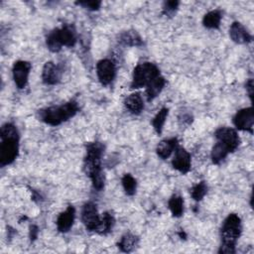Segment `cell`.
Instances as JSON below:
<instances>
[{"mask_svg":"<svg viewBox=\"0 0 254 254\" xmlns=\"http://www.w3.org/2000/svg\"><path fill=\"white\" fill-rule=\"evenodd\" d=\"M178 147V139L177 138H169L162 140L156 149L157 155L165 160L171 156V154L175 151V149Z\"/></svg>","mask_w":254,"mask_h":254,"instance_id":"cell-17","label":"cell"},{"mask_svg":"<svg viewBox=\"0 0 254 254\" xmlns=\"http://www.w3.org/2000/svg\"><path fill=\"white\" fill-rule=\"evenodd\" d=\"M114 223L115 219L112 213H110L109 211H105L102 213V216H100V223L96 232L101 235H106L112 230Z\"/></svg>","mask_w":254,"mask_h":254,"instance_id":"cell-22","label":"cell"},{"mask_svg":"<svg viewBox=\"0 0 254 254\" xmlns=\"http://www.w3.org/2000/svg\"><path fill=\"white\" fill-rule=\"evenodd\" d=\"M169 114V109L167 107H163L160 109V111H158V113L155 115V117L152 120V125L155 129V131L158 134H161L163 131V127L164 124L166 122V119L168 117Z\"/></svg>","mask_w":254,"mask_h":254,"instance_id":"cell-25","label":"cell"},{"mask_svg":"<svg viewBox=\"0 0 254 254\" xmlns=\"http://www.w3.org/2000/svg\"><path fill=\"white\" fill-rule=\"evenodd\" d=\"M229 150L228 148L222 144L221 142L217 141L214 146L212 147V150H211V154H210V157H211V161L213 164H219L221 161H223L226 156L229 154Z\"/></svg>","mask_w":254,"mask_h":254,"instance_id":"cell-23","label":"cell"},{"mask_svg":"<svg viewBox=\"0 0 254 254\" xmlns=\"http://www.w3.org/2000/svg\"><path fill=\"white\" fill-rule=\"evenodd\" d=\"M38 234H39V228L37 225L35 224H32L30 226V230H29V236H30V239L31 241H35L38 237Z\"/></svg>","mask_w":254,"mask_h":254,"instance_id":"cell-31","label":"cell"},{"mask_svg":"<svg viewBox=\"0 0 254 254\" xmlns=\"http://www.w3.org/2000/svg\"><path fill=\"white\" fill-rule=\"evenodd\" d=\"M253 123H254V115H253L252 107L240 109L233 116V124L238 130L247 131L252 134Z\"/></svg>","mask_w":254,"mask_h":254,"instance_id":"cell-10","label":"cell"},{"mask_svg":"<svg viewBox=\"0 0 254 254\" xmlns=\"http://www.w3.org/2000/svg\"><path fill=\"white\" fill-rule=\"evenodd\" d=\"M96 73L102 85L106 86L110 84L116 75L115 64L109 59L100 60L96 64Z\"/></svg>","mask_w":254,"mask_h":254,"instance_id":"cell-8","label":"cell"},{"mask_svg":"<svg viewBox=\"0 0 254 254\" xmlns=\"http://www.w3.org/2000/svg\"><path fill=\"white\" fill-rule=\"evenodd\" d=\"M229 36L236 44H248L252 41V36L239 22H233L229 29Z\"/></svg>","mask_w":254,"mask_h":254,"instance_id":"cell-15","label":"cell"},{"mask_svg":"<svg viewBox=\"0 0 254 254\" xmlns=\"http://www.w3.org/2000/svg\"><path fill=\"white\" fill-rule=\"evenodd\" d=\"M172 165L174 169L182 174H187L190 170V155L183 147H177L175 149V156L172 160Z\"/></svg>","mask_w":254,"mask_h":254,"instance_id":"cell-13","label":"cell"},{"mask_svg":"<svg viewBox=\"0 0 254 254\" xmlns=\"http://www.w3.org/2000/svg\"><path fill=\"white\" fill-rule=\"evenodd\" d=\"M75 4L79 5V6H82L83 8H86L90 11L98 10L101 6L100 1H78V2H75Z\"/></svg>","mask_w":254,"mask_h":254,"instance_id":"cell-30","label":"cell"},{"mask_svg":"<svg viewBox=\"0 0 254 254\" xmlns=\"http://www.w3.org/2000/svg\"><path fill=\"white\" fill-rule=\"evenodd\" d=\"M180 5L179 1L173 0V1H166L163 5V14L168 17H173L175 13L178 10V7Z\"/></svg>","mask_w":254,"mask_h":254,"instance_id":"cell-29","label":"cell"},{"mask_svg":"<svg viewBox=\"0 0 254 254\" xmlns=\"http://www.w3.org/2000/svg\"><path fill=\"white\" fill-rule=\"evenodd\" d=\"M0 137H1V139L8 138V137H19V133H18V130H17V128L14 124L5 123L1 127Z\"/></svg>","mask_w":254,"mask_h":254,"instance_id":"cell-28","label":"cell"},{"mask_svg":"<svg viewBox=\"0 0 254 254\" xmlns=\"http://www.w3.org/2000/svg\"><path fill=\"white\" fill-rule=\"evenodd\" d=\"M121 182H122V186H123V189H124L126 194H128V195L135 194L136 189H137V182L130 174H125L122 177Z\"/></svg>","mask_w":254,"mask_h":254,"instance_id":"cell-26","label":"cell"},{"mask_svg":"<svg viewBox=\"0 0 254 254\" xmlns=\"http://www.w3.org/2000/svg\"><path fill=\"white\" fill-rule=\"evenodd\" d=\"M63 68L53 62H47L42 71L43 82L47 85H55L61 81Z\"/></svg>","mask_w":254,"mask_h":254,"instance_id":"cell-12","label":"cell"},{"mask_svg":"<svg viewBox=\"0 0 254 254\" xmlns=\"http://www.w3.org/2000/svg\"><path fill=\"white\" fill-rule=\"evenodd\" d=\"M158 75H160V69L155 64L149 62L138 64L133 70V77L130 86L133 89L147 86V84Z\"/></svg>","mask_w":254,"mask_h":254,"instance_id":"cell-5","label":"cell"},{"mask_svg":"<svg viewBox=\"0 0 254 254\" xmlns=\"http://www.w3.org/2000/svg\"><path fill=\"white\" fill-rule=\"evenodd\" d=\"M179 235H180V237H182V238L184 237V239H185V237H186V234H185V232H184V231H183V232L181 231V232L179 233Z\"/></svg>","mask_w":254,"mask_h":254,"instance_id":"cell-33","label":"cell"},{"mask_svg":"<svg viewBox=\"0 0 254 254\" xmlns=\"http://www.w3.org/2000/svg\"><path fill=\"white\" fill-rule=\"evenodd\" d=\"M76 41V30L71 24H64L61 28L54 29L46 38L47 47L53 53L60 52L63 46L71 48L75 45Z\"/></svg>","mask_w":254,"mask_h":254,"instance_id":"cell-4","label":"cell"},{"mask_svg":"<svg viewBox=\"0 0 254 254\" xmlns=\"http://www.w3.org/2000/svg\"><path fill=\"white\" fill-rule=\"evenodd\" d=\"M206 192H207V186H206L205 182H203V181L195 184L190 189V195L196 201L201 200L203 198V196L206 194Z\"/></svg>","mask_w":254,"mask_h":254,"instance_id":"cell-27","label":"cell"},{"mask_svg":"<svg viewBox=\"0 0 254 254\" xmlns=\"http://www.w3.org/2000/svg\"><path fill=\"white\" fill-rule=\"evenodd\" d=\"M242 231L241 219L235 213H230L223 221L220 229L221 245L218 253L234 254L235 245Z\"/></svg>","mask_w":254,"mask_h":254,"instance_id":"cell-2","label":"cell"},{"mask_svg":"<svg viewBox=\"0 0 254 254\" xmlns=\"http://www.w3.org/2000/svg\"><path fill=\"white\" fill-rule=\"evenodd\" d=\"M246 90L248 91L249 97L252 100V96H253V80L251 78L248 79V81L246 82Z\"/></svg>","mask_w":254,"mask_h":254,"instance_id":"cell-32","label":"cell"},{"mask_svg":"<svg viewBox=\"0 0 254 254\" xmlns=\"http://www.w3.org/2000/svg\"><path fill=\"white\" fill-rule=\"evenodd\" d=\"M75 216V209L72 205H68L66 209L60 213V215L57 218V228L60 232L65 233L67 232L74 221Z\"/></svg>","mask_w":254,"mask_h":254,"instance_id":"cell-14","label":"cell"},{"mask_svg":"<svg viewBox=\"0 0 254 254\" xmlns=\"http://www.w3.org/2000/svg\"><path fill=\"white\" fill-rule=\"evenodd\" d=\"M138 243H139L138 236L132 233H126L121 237L120 241L117 243V246L122 252L128 253L133 251L137 247Z\"/></svg>","mask_w":254,"mask_h":254,"instance_id":"cell-20","label":"cell"},{"mask_svg":"<svg viewBox=\"0 0 254 254\" xmlns=\"http://www.w3.org/2000/svg\"><path fill=\"white\" fill-rule=\"evenodd\" d=\"M119 42L129 47H141L143 45L142 38L134 30H128L123 32L119 36Z\"/></svg>","mask_w":254,"mask_h":254,"instance_id":"cell-19","label":"cell"},{"mask_svg":"<svg viewBox=\"0 0 254 254\" xmlns=\"http://www.w3.org/2000/svg\"><path fill=\"white\" fill-rule=\"evenodd\" d=\"M104 146L100 142L86 144V155L83 160V172L91 180L92 187L100 191L104 188L105 177L101 168V157Z\"/></svg>","mask_w":254,"mask_h":254,"instance_id":"cell-1","label":"cell"},{"mask_svg":"<svg viewBox=\"0 0 254 254\" xmlns=\"http://www.w3.org/2000/svg\"><path fill=\"white\" fill-rule=\"evenodd\" d=\"M81 221L88 231L96 232L100 223V216L94 202L88 201L83 204L81 209Z\"/></svg>","mask_w":254,"mask_h":254,"instance_id":"cell-7","label":"cell"},{"mask_svg":"<svg viewBox=\"0 0 254 254\" xmlns=\"http://www.w3.org/2000/svg\"><path fill=\"white\" fill-rule=\"evenodd\" d=\"M79 110L78 104L74 100H69L61 105H55L40 109L38 117L41 121L51 126H57L73 117Z\"/></svg>","mask_w":254,"mask_h":254,"instance_id":"cell-3","label":"cell"},{"mask_svg":"<svg viewBox=\"0 0 254 254\" xmlns=\"http://www.w3.org/2000/svg\"><path fill=\"white\" fill-rule=\"evenodd\" d=\"M222 18L221 11L212 10L206 13L202 18V24L207 29H218Z\"/></svg>","mask_w":254,"mask_h":254,"instance_id":"cell-21","label":"cell"},{"mask_svg":"<svg viewBox=\"0 0 254 254\" xmlns=\"http://www.w3.org/2000/svg\"><path fill=\"white\" fill-rule=\"evenodd\" d=\"M124 105L129 112L135 115L140 114L144 109V102L139 93H132L128 95L124 100Z\"/></svg>","mask_w":254,"mask_h":254,"instance_id":"cell-18","label":"cell"},{"mask_svg":"<svg viewBox=\"0 0 254 254\" xmlns=\"http://www.w3.org/2000/svg\"><path fill=\"white\" fill-rule=\"evenodd\" d=\"M166 84V79L160 74L157 77H155L152 81H150L147 86H146V96H147V100L151 101L154 98H156L161 91L163 90L164 86Z\"/></svg>","mask_w":254,"mask_h":254,"instance_id":"cell-16","label":"cell"},{"mask_svg":"<svg viewBox=\"0 0 254 254\" xmlns=\"http://www.w3.org/2000/svg\"><path fill=\"white\" fill-rule=\"evenodd\" d=\"M169 208L175 217H180L184 213V199L181 195L174 194L171 196L168 202Z\"/></svg>","mask_w":254,"mask_h":254,"instance_id":"cell-24","label":"cell"},{"mask_svg":"<svg viewBox=\"0 0 254 254\" xmlns=\"http://www.w3.org/2000/svg\"><path fill=\"white\" fill-rule=\"evenodd\" d=\"M0 165L2 167L15 161L19 153V137H8L1 139Z\"/></svg>","mask_w":254,"mask_h":254,"instance_id":"cell-6","label":"cell"},{"mask_svg":"<svg viewBox=\"0 0 254 254\" xmlns=\"http://www.w3.org/2000/svg\"><path fill=\"white\" fill-rule=\"evenodd\" d=\"M214 136L217 139V141L221 142L228 148L230 153L234 152L240 144V139L238 137L236 130H234L233 128H230V127L218 128L215 131Z\"/></svg>","mask_w":254,"mask_h":254,"instance_id":"cell-9","label":"cell"},{"mask_svg":"<svg viewBox=\"0 0 254 254\" xmlns=\"http://www.w3.org/2000/svg\"><path fill=\"white\" fill-rule=\"evenodd\" d=\"M31 70V64L26 61H17L13 64L12 74L15 84L19 89H22L26 86L28 82L29 73Z\"/></svg>","mask_w":254,"mask_h":254,"instance_id":"cell-11","label":"cell"}]
</instances>
